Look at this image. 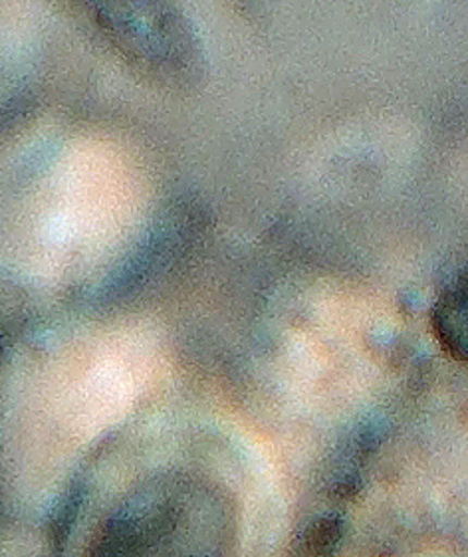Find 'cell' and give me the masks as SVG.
<instances>
[{
  "mask_svg": "<svg viewBox=\"0 0 468 557\" xmlns=\"http://www.w3.org/2000/svg\"><path fill=\"white\" fill-rule=\"evenodd\" d=\"M467 278L458 280L451 290L436 304L433 313L436 337L457 359H467Z\"/></svg>",
  "mask_w": 468,
  "mask_h": 557,
  "instance_id": "1",
  "label": "cell"
},
{
  "mask_svg": "<svg viewBox=\"0 0 468 557\" xmlns=\"http://www.w3.org/2000/svg\"><path fill=\"white\" fill-rule=\"evenodd\" d=\"M342 535V522L335 518H325L310 528L306 534V547L312 554H325L330 547L335 546V542Z\"/></svg>",
  "mask_w": 468,
  "mask_h": 557,
  "instance_id": "2",
  "label": "cell"
}]
</instances>
